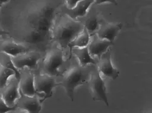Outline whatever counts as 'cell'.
Wrapping results in <instances>:
<instances>
[{
    "instance_id": "cell-15",
    "label": "cell",
    "mask_w": 152,
    "mask_h": 113,
    "mask_svg": "<svg viewBox=\"0 0 152 113\" xmlns=\"http://www.w3.org/2000/svg\"><path fill=\"white\" fill-rule=\"evenodd\" d=\"M94 9H92L88 11L87 14L83 17H84V19L83 21L81 22L89 34L96 32L100 26L98 15Z\"/></svg>"
},
{
    "instance_id": "cell-6",
    "label": "cell",
    "mask_w": 152,
    "mask_h": 113,
    "mask_svg": "<svg viewBox=\"0 0 152 113\" xmlns=\"http://www.w3.org/2000/svg\"><path fill=\"white\" fill-rule=\"evenodd\" d=\"M41 54L37 51H26L16 56L11 57L14 66L19 69L27 67L30 69H35Z\"/></svg>"
},
{
    "instance_id": "cell-9",
    "label": "cell",
    "mask_w": 152,
    "mask_h": 113,
    "mask_svg": "<svg viewBox=\"0 0 152 113\" xmlns=\"http://www.w3.org/2000/svg\"><path fill=\"white\" fill-rule=\"evenodd\" d=\"M97 64L99 72H101L104 76L113 80H115L119 76V71L115 68L111 63L110 50H107L101 55Z\"/></svg>"
},
{
    "instance_id": "cell-24",
    "label": "cell",
    "mask_w": 152,
    "mask_h": 113,
    "mask_svg": "<svg viewBox=\"0 0 152 113\" xmlns=\"http://www.w3.org/2000/svg\"><path fill=\"white\" fill-rule=\"evenodd\" d=\"M8 33L4 31V30H2L1 28H0V37H1L3 34H8Z\"/></svg>"
},
{
    "instance_id": "cell-21",
    "label": "cell",
    "mask_w": 152,
    "mask_h": 113,
    "mask_svg": "<svg viewBox=\"0 0 152 113\" xmlns=\"http://www.w3.org/2000/svg\"><path fill=\"white\" fill-rule=\"evenodd\" d=\"M17 109V106L15 104L14 106H9L4 100L0 93V113H5L10 112L12 111H15Z\"/></svg>"
},
{
    "instance_id": "cell-18",
    "label": "cell",
    "mask_w": 152,
    "mask_h": 113,
    "mask_svg": "<svg viewBox=\"0 0 152 113\" xmlns=\"http://www.w3.org/2000/svg\"><path fill=\"white\" fill-rule=\"evenodd\" d=\"M48 35L33 28L26 36L25 40L30 44H38L45 41Z\"/></svg>"
},
{
    "instance_id": "cell-17",
    "label": "cell",
    "mask_w": 152,
    "mask_h": 113,
    "mask_svg": "<svg viewBox=\"0 0 152 113\" xmlns=\"http://www.w3.org/2000/svg\"><path fill=\"white\" fill-rule=\"evenodd\" d=\"M90 41V34L87 30L84 27L81 33H80L74 40H72L68 45L71 53L74 47H84L87 46Z\"/></svg>"
},
{
    "instance_id": "cell-23",
    "label": "cell",
    "mask_w": 152,
    "mask_h": 113,
    "mask_svg": "<svg viewBox=\"0 0 152 113\" xmlns=\"http://www.w3.org/2000/svg\"><path fill=\"white\" fill-rule=\"evenodd\" d=\"M105 2H109L111 4H113L115 5H118V2L116 0H94V3L96 5H98V4H101L103 3H105Z\"/></svg>"
},
{
    "instance_id": "cell-12",
    "label": "cell",
    "mask_w": 152,
    "mask_h": 113,
    "mask_svg": "<svg viewBox=\"0 0 152 113\" xmlns=\"http://www.w3.org/2000/svg\"><path fill=\"white\" fill-rule=\"evenodd\" d=\"M94 2V0H82L72 8H68L65 6L62 8V12L72 19L76 20L79 17H84Z\"/></svg>"
},
{
    "instance_id": "cell-2",
    "label": "cell",
    "mask_w": 152,
    "mask_h": 113,
    "mask_svg": "<svg viewBox=\"0 0 152 113\" xmlns=\"http://www.w3.org/2000/svg\"><path fill=\"white\" fill-rule=\"evenodd\" d=\"M92 68L76 65L62 73V78L59 84L64 88L67 96L72 101L74 100L75 89L88 81Z\"/></svg>"
},
{
    "instance_id": "cell-5",
    "label": "cell",
    "mask_w": 152,
    "mask_h": 113,
    "mask_svg": "<svg viewBox=\"0 0 152 113\" xmlns=\"http://www.w3.org/2000/svg\"><path fill=\"white\" fill-rule=\"evenodd\" d=\"M34 75V89L37 93H43L44 95L43 99L41 101V102H42L47 98L52 96L53 88L56 86L59 85V83L56 82L53 76L48 74L37 73Z\"/></svg>"
},
{
    "instance_id": "cell-11",
    "label": "cell",
    "mask_w": 152,
    "mask_h": 113,
    "mask_svg": "<svg viewBox=\"0 0 152 113\" xmlns=\"http://www.w3.org/2000/svg\"><path fill=\"white\" fill-rule=\"evenodd\" d=\"M20 79L19 80L20 91L23 93L28 96H34L37 95L41 96L42 93H37L34 89V75L32 72L26 70L20 72Z\"/></svg>"
},
{
    "instance_id": "cell-25",
    "label": "cell",
    "mask_w": 152,
    "mask_h": 113,
    "mask_svg": "<svg viewBox=\"0 0 152 113\" xmlns=\"http://www.w3.org/2000/svg\"><path fill=\"white\" fill-rule=\"evenodd\" d=\"M8 1H9V0H0V8L1 7V6H2L4 4L7 2Z\"/></svg>"
},
{
    "instance_id": "cell-26",
    "label": "cell",
    "mask_w": 152,
    "mask_h": 113,
    "mask_svg": "<svg viewBox=\"0 0 152 113\" xmlns=\"http://www.w3.org/2000/svg\"><path fill=\"white\" fill-rule=\"evenodd\" d=\"M0 93H1V90H0Z\"/></svg>"
},
{
    "instance_id": "cell-10",
    "label": "cell",
    "mask_w": 152,
    "mask_h": 113,
    "mask_svg": "<svg viewBox=\"0 0 152 113\" xmlns=\"http://www.w3.org/2000/svg\"><path fill=\"white\" fill-rule=\"evenodd\" d=\"M121 22H104L96 31L97 37L113 43V40L122 28Z\"/></svg>"
},
{
    "instance_id": "cell-7",
    "label": "cell",
    "mask_w": 152,
    "mask_h": 113,
    "mask_svg": "<svg viewBox=\"0 0 152 113\" xmlns=\"http://www.w3.org/2000/svg\"><path fill=\"white\" fill-rule=\"evenodd\" d=\"M1 95L9 106H14L20 96L19 82L15 78L8 82L7 85L1 89Z\"/></svg>"
},
{
    "instance_id": "cell-20",
    "label": "cell",
    "mask_w": 152,
    "mask_h": 113,
    "mask_svg": "<svg viewBox=\"0 0 152 113\" xmlns=\"http://www.w3.org/2000/svg\"><path fill=\"white\" fill-rule=\"evenodd\" d=\"M11 76H15V72L0 64V90L7 85L8 79Z\"/></svg>"
},
{
    "instance_id": "cell-3",
    "label": "cell",
    "mask_w": 152,
    "mask_h": 113,
    "mask_svg": "<svg viewBox=\"0 0 152 113\" xmlns=\"http://www.w3.org/2000/svg\"><path fill=\"white\" fill-rule=\"evenodd\" d=\"M88 82L93 100L102 101L107 106H109L105 83L100 75L99 70L96 65L93 67Z\"/></svg>"
},
{
    "instance_id": "cell-4",
    "label": "cell",
    "mask_w": 152,
    "mask_h": 113,
    "mask_svg": "<svg viewBox=\"0 0 152 113\" xmlns=\"http://www.w3.org/2000/svg\"><path fill=\"white\" fill-rule=\"evenodd\" d=\"M65 63L63 51L59 48H53L46 54L43 62V70L45 73L52 76H62L59 68Z\"/></svg>"
},
{
    "instance_id": "cell-22",
    "label": "cell",
    "mask_w": 152,
    "mask_h": 113,
    "mask_svg": "<svg viewBox=\"0 0 152 113\" xmlns=\"http://www.w3.org/2000/svg\"><path fill=\"white\" fill-rule=\"evenodd\" d=\"M65 2V7L68 8H72L75 6V5L82 0H64Z\"/></svg>"
},
{
    "instance_id": "cell-19",
    "label": "cell",
    "mask_w": 152,
    "mask_h": 113,
    "mask_svg": "<svg viewBox=\"0 0 152 113\" xmlns=\"http://www.w3.org/2000/svg\"><path fill=\"white\" fill-rule=\"evenodd\" d=\"M0 64L4 67L11 69L15 72V78L19 82L20 79V72L18 69H17L11 60V57L4 53L0 52Z\"/></svg>"
},
{
    "instance_id": "cell-8",
    "label": "cell",
    "mask_w": 152,
    "mask_h": 113,
    "mask_svg": "<svg viewBox=\"0 0 152 113\" xmlns=\"http://www.w3.org/2000/svg\"><path fill=\"white\" fill-rule=\"evenodd\" d=\"M20 96L16 102L17 108L31 113H38L42 109L41 101L37 95L28 96L20 91Z\"/></svg>"
},
{
    "instance_id": "cell-1",
    "label": "cell",
    "mask_w": 152,
    "mask_h": 113,
    "mask_svg": "<svg viewBox=\"0 0 152 113\" xmlns=\"http://www.w3.org/2000/svg\"><path fill=\"white\" fill-rule=\"evenodd\" d=\"M83 29L84 25L80 21L72 19L63 13L54 19L51 29L52 36L61 47L66 48Z\"/></svg>"
},
{
    "instance_id": "cell-16",
    "label": "cell",
    "mask_w": 152,
    "mask_h": 113,
    "mask_svg": "<svg viewBox=\"0 0 152 113\" xmlns=\"http://www.w3.org/2000/svg\"><path fill=\"white\" fill-rule=\"evenodd\" d=\"M78 59L80 65L86 67L88 64L97 65V62L90 55L88 46L84 47H74L71 51Z\"/></svg>"
},
{
    "instance_id": "cell-14",
    "label": "cell",
    "mask_w": 152,
    "mask_h": 113,
    "mask_svg": "<svg viewBox=\"0 0 152 113\" xmlns=\"http://www.w3.org/2000/svg\"><path fill=\"white\" fill-rule=\"evenodd\" d=\"M114 45L113 42H111L107 40L99 38L96 37L88 45V51L91 56H96L99 58L101 55L107 51V49Z\"/></svg>"
},
{
    "instance_id": "cell-13",
    "label": "cell",
    "mask_w": 152,
    "mask_h": 113,
    "mask_svg": "<svg viewBox=\"0 0 152 113\" xmlns=\"http://www.w3.org/2000/svg\"><path fill=\"white\" fill-rule=\"evenodd\" d=\"M28 50V48L22 44H17L10 40H0V52L6 53L11 57L16 56Z\"/></svg>"
}]
</instances>
